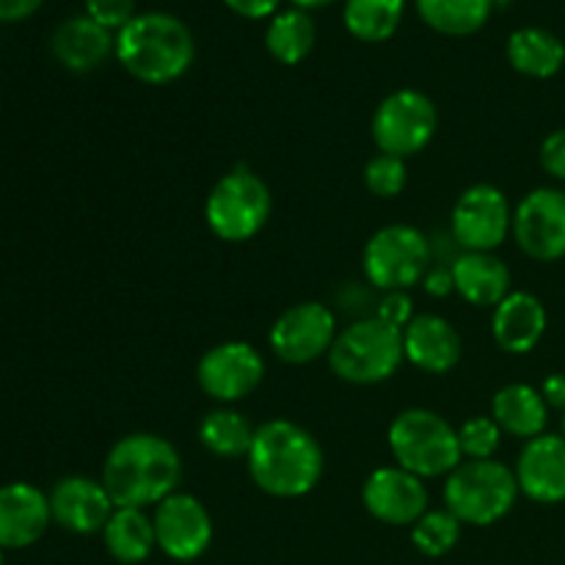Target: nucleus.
I'll return each mask as SVG.
<instances>
[{
	"mask_svg": "<svg viewBox=\"0 0 565 565\" xmlns=\"http://www.w3.org/2000/svg\"><path fill=\"white\" fill-rule=\"evenodd\" d=\"M461 527L463 524L452 516L447 508L441 511H428L417 524L412 527V544L417 546V552H423L425 557H445L456 550V544L461 541Z\"/></svg>",
	"mask_w": 565,
	"mask_h": 565,
	"instance_id": "nucleus-30",
	"label": "nucleus"
},
{
	"mask_svg": "<svg viewBox=\"0 0 565 565\" xmlns=\"http://www.w3.org/2000/svg\"><path fill=\"white\" fill-rule=\"evenodd\" d=\"M257 428L235 408H213L199 423L196 436L204 450L215 458H246Z\"/></svg>",
	"mask_w": 565,
	"mask_h": 565,
	"instance_id": "nucleus-26",
	"label": "nucleus"
},
{
	"mask_svg": "<svg viewBox=\"0 0 565 565\" xmlns=\"http://www.w3.org/2000/svg\"><path fill=\"white\" fill-rule=\"evenodd\" d=\"M47 497L53 522L75 535L103 533L116 511L103 480L83 478V475H70V478L58 480Z\"/></svg>",
	"mask_w": 565,
	"mask_h": 565,
	"instance_id": "nucleus-16",
	"label": "nucleus"
},
{
	"mask_svg": "<svg viewBox=\"0 0 565 565\" xmlns=\"http://www.w3.org/2000/svg\"><path fill=\"white\" fill-rule=\"evenodd\" d=\"M403 14H406V0H345L342 22L353 39L379 44L395 36Z\"/></svg>",
	"mask_w": 565,
	"mask_h": 565,
	"instance_id": "nucleus-29",
	"label": "nucleus"
},
{
	"mask_svg": "<svg viewBox=\"0 0 565 565\" xmlns=\"http://www.w3.org/2000/svg\"><path fill=\"white\" fill-rule=\"evenodd\" d=\"M116 61L121 70L147 86H169L180 81L196 61L193 33L180 17L166 11L136 14L116 33Z\"/></svg>",
	"mask_w": 565,
	"mask_h": 565,
	"instance_id": "nucleus-3",
	"label": "nucleus"
},
{
	"mask_svg": "<svg viewBox=\"0 0 565 565\" xmlns=\"http://www.w3.org/2000/svg\"><path fill=\"white\" fill-rule=\"evenodd\" d=\"M274 199L263 177L246 166H237L221 177L204 202V221L210 232L224 243H246L268 224Z\"/></svg>",
	"mask_w": 565,
	"mask_h": 565,
	"instance_id": "nucleus-7",
	"label": "nucleus"
},
{
	"mask_svg": "<svg viewBox=\"0 0 565 565\" xmlns=\"http://www.w3.org/2000/svg\"><path fill=\"white\" fill-rule=\"evenodd\" d=\"M86 17L105 31L119 33L136 17V0H86Z\"/></svg>",
	"mask_w": 565,
	"mask_h": 565,
	"instance_id": "nucleus-33",
	"label": "nucleus"
},
{
	"mask_svg": "<svg viewBox=\"0 0 565 565\" xmlns=\"http://www.w3.org/2000/svg\"><path fill=\"white\" fill-rule=\"evenodd\" d=\"M491 417L500 425L502 434L513 439H535L546 434L550 423V406H546L541 390L530 384H508L491 401Z\"/></svg>",
	"mask_w": 565,
	"mask_h": 565,
	"instance_id": "nucleus-23",
	"label": "nucleus"
},
{
	"mask_svg": "<svg viewBox=\"0 0 565 565\" xmlns=\"http://www.w3.org/2000/svg\"><path fill=\"white\" fill-rule=\"evenodd\" d=\"M513 210L505 193L489 182L467 188L456 199L450 213V235L461 252H489L500 248L511 235Z\"/></svg>",
	"mask_w": 565,
	"mask_h": 565,
	"instance_id": "nucleus-10",
	"label": "nucleus"
},
{
	"mask_svg": "<svg viewBox=\"0 0 565 565\" xmlns=\"http://www.w3.org/2000/svg\"><path fill=\"white\" fill-rule=\"evenodd\" d=\"M254 486L276 500H298L318 489L326 458L307 428L292 419H268L257 428L246 456Z\"/></svg>",
	"mask_w": 565,
	"mask_h": 565,
	"instance_id": "nucleus-2",
	"label": "nucleus"
},
{
	"mask_svg": "<svg viewBox=\"0 0 565 565\" xmlns=\"http://www.w3.org/2000/svg\"><path fill=\"white\" fill-rule=\"evenodd\" d=\"M541 395H544L546 406L557 408V412H565V375L555 373L541 384Z\"/></svg>",
	"mask_w": 565,
	"mask_h": 565,
	"instance_id": "nucleus-39",
	"label": "nucleus"
},
{
	"mask_svg": "<svg viewBox=\"0 0 565 565\" xmlns=\"http://www.w3.org/2000/svg\"><path fill=\"white\" fill-rule=\"evenodd\" d=\"M337 315L320 301H301L285 309L268 331V345L287 364H309L329 356L337 340Z\"/></svg>",
	"mask_w": 565,
	"mask_h": 565,
	"instance_id": "nucleus-12",
	"label": "nucleus"
},
{
	"mask_svg": "<svg viewBox=\"0 0 565 565\" xmlns=\"http://www.w3.org/2000/svg\"><path fill=\"white\" fill-rule=\"evenodd\" d=\"M456 292L472 307H500L511 296V270L497 254L461 252L452 263Z\"/></svg>",
	"mask_w": 565,
	"mask_h": 565,
	"instance_id": "nucleus-22",
	"label": "nucleus"
},
{
	"mask_svg": "<svg viewBox=\"0 0 565 565\" xmlns=\"http://www.w3.org/2000/svg\"><path fill=\"white\" fill-rule=\"evenodd\" d=\"M103 541L108 555L125 565L149 561V555L158 550L152 516L141 508H116L114 516L105 524Z\"/></svg>",
	"mask_w": 565,
	"mask_h": 565,
	"instance_id": "nucleus-25",
	"label": "nucleus"
},
{
	"mask_svg": "<svg viewBox=\"0 0 565 565\" xmlns=\"http://www.w3.org/2000/svg\"><path fill=\"white\" fill-rule=\"evenodd\" d=\"M390 452L397 467L417 478H447L461 463L458 428L430 408H406L390 425Z\"/></svg>",
	"mask_w": 565,
	"mask_h": 565,
	"instance_id": "nucleus-6",
	"label": "nucleus"
},
{
	"mask_svg": "<svg viewBox=\"0 0 565 565\" xmlns=\"http://www.w3.org/2000/svg\"><path fill=\"white\" fill-rule=\"evenodd\" d=\"M315 42H318V31H315L309 11L292 6V9H285L270 17V25L265 31V47H268V53L279 64H301L315 50Z\"/></svg>",
	"mask_w": 565,
	"mask_h": 565,
	"instance_id": "nucleus-27",
	"label": "nucleus"
},
{
	"mask_svg": "<svg viewBox=\"0 0 565 565\" xmlns=\"http://www.w3.org/2000/svg\"><path fill=\"white\" fill-rule=\"evenodd\" d=\"M403 353L406 362L428 375H447L458 367L463 353L461 334L447 318L434 312L414 315L403 329Z\"/></svg>",
	"mask_w": 565,
	"mask_h": 565,
	"instance_id": "nucleus-18",
	"label": "nucleus"
},
{
	"mask_svg": "<svg viewBox=\"0 0 565 565\" xmlns=\"http://www.w3.org/2000/svg\"><path fill=\"white\" fill-rule=\"evenodd\" d=\"M103 486L116 508L160 505L177 494L182 480V458L169 439L158 434H127L108 450L103 463Z\"/></svg>",
	"mask_w": 565,
	"mask_h": 565,
	"instance_id": "nucleus-1",
	"label": "nucleus"
},
{
	"mask_svg": "<svg viewBox=\"0 0 565 565\" xmlns=\"http://www.w3.org/2000/svg\"><path fill=\"white\" fill-rule=\"evenodd\" d=\"M561 428H563V434H561V436L565 439V412H563V419H561Z\"/></svg>",
	"mask_w": 565,
	"mask_h": 565,
	"instance_id": "nucleus-41",
	"label": "nucleus"
},
{
	"mask_svg": "<svg viewBox=\"0 0 565 565\" xmlns=\"http://www.w3.org/2000/svg\"><path fill=\"white\" fill-rule=\"evenodd\" d=\"M511 235L519 252L535 263L565 257V191L535 188L513 210Z\"/></svg>",
	"mask_w": 565,
	"mask_h": 565,
	"instance_id": "nucleus-13",
	"label": "nucleus"
},
{
	"mask_svg": "<svg viewBox=\"0 0 565 565\" xmlns=\"http://www.w3.org/2000/svg\"><path fill=\"white\" fill-rule=\"evenodd\" d=\"M0 565H6V555H3V550H0Z\"/></svg>",
	"mask_w": 565,
	"mask_h": 565,
	"instance_id": "nucleus-42",
	"label": "nucleus"
},
{
	"mask_svg": "<svg viewBox=\"0 0 565 565\" xmlns=\"http://www.w3.org/2000/svg\"><path fill=\"white\" fill-rule=\"evenodd\" d=\"M458 445L467 461H491L502 445V428L494 417H472L458 428Z\"/></svg>",
	"mask_w": 565,
	"mask_h": 565,
	"instance_id": "nucleus-32",
	"label": "nucleus"
},
{
	"mask_svg": "<svg viewBox=\"0 0 565 565\" xmlns=\"http://www.w3.org/2000/svg\"><path fill=\"white\" fill-rule=\"evenodd\" d=\"M116 36L105 31L92 17H70L53 33V55L64 70L75 75L99 70L114 55Z\"/></svg>",
	"mask_w": 565,
	"mask_h": 565,
	"instance_id": "nucleus-21",
	"label": "nucleus"
},
{
	"mask_svg": "<svg viewBox=\"0 0 565 565\" xmlns=\"http://www.w3.org/2000/svg\"><path fill=\"white\" fill-rule=\"evenodd\" d=\"M430 259V237L425 232L408 224L384 226L364 246V279L373 290L408 292L425 279Z\"/></svg>",
	"mask_w": 565,
	"mask_h": 565,
	"instance_id": "nucleus-8",
	"label": "nucleus"
},
{
	"mask_svg": "<svg viewBox=\"0 0 565 565\" xmlns=\"http://www.w3.org/2000/svg\"><path fill=\"white\" fill-rule=\"evenodd\" d=\"M508 64L524 77L550 81L565 66V44L546 28H519L508 36L505 44Z\"/></svg>",
	"mask_w": 565,
	"mask_h": 565,
	"instance_id": "nucleus-24",
	"label": "nucleus"
},
{
	"mask_svg": "<svg viewBox=\"0 0 565 565\" xmlns=\"http://www.w3.org/2000/svg\"><path fill=\"white\" fill-rule=\"evenodd\" d=\"M403 362H406L403 331L392 329L375 315L345 326L329 351L331 373L353 386H373L390 381Z\"/></svg>",
	"mask_w": 565,
	"mask_h": 565,
	"instance_id": "nucleus-5",
	"label": "nucleus"
},
{
	"mask_svg": "<svg viewBox=\"0 0 565 565\" xmlns=\"http://www.w3.org/2000/svg\"><path fill=\"white\" fill-rule=\"evenodd\" d=\"M292 6H296V9H303V11H309V9H323V6H329V3H337V0H290Z\"/></svg>",
	"mask_w": 565,
	"mask_h": 565,
	"instance_id": "nucleus-40",
	"label": "nucleus"
},
{
	"mask_svg": "<svg viewBox=\"0 0 565 565\" xmlns=\"http://www.w3.org/2000/svg\"><path fill=\"white\" fill-rule=\"evenodd\" d=\"M265 379V359L252 342H218L196 364V384L210 401L237 403L257 392Z\"/></svg>",
	"mask_w": 565,
	"mask_h": 565,
	"instance_id": "nucleus-11",
	"label": "nucleus"
},
{
	"mask_svg": "<svg viewBox=\"0 0 565 565\" xmlns=\"http://www.w3.org/2000/svg\"><path fill=\"white\" fill-rule=\"evenodd\" d=\"M423 287H425V292L434 298H445V296H450V292H456L452 265H434V268H428V274H425V279H423Z\"/></svg>",
	"mask_w": 565,
	"mask_h": 565,
	"instance_id": "nucleus-37",
	"label": "nucleus"
},
{
	"mask_svg": "<svg viewBox=\"0 0 565 565\" xmlns=\"http://www.w3.org/2000/svg\"><path fill=\"white\" fill-rule=\"evenodd\" d=\"M364 185H367V191L379 199L401 196L408 185L406 160L395 158V154L379 152L375 158L367 160V166H364Z\"/></svg>",
	"mask_w": 565,
	"mask_h": 565,
	"instance_id": "nucleus-31",
	"label": "nucleus"
},
{
	"mask_svg": "<svg viewBox=\"0 0 565 565\" xmlns=\"http://www.w3.org/2000/svg\"><path fill=\"white\" fill-rule=\"evenodd\" d=\"M44 0H0V22H20L36 14Z\"/></svg>",
	"mask_w": 565,
	"mask_h": 565,
	"instance_id": "nucleus-38",
	"label": "nucleus"
},
{
	"mask_svg": "<svg viewBox=\"0 0 565 565\" xmlns=\"http://www.w3.org/2000/svg\"><path fill=\"white\" fill-rule=\"evenodd\" d=\"M362 502L373 519L390 527H414L430 511L423 478L401 467H381L364 480Z\"/></svg>",
	"mask_w": 565,
	"mask_h": 565,
	"instance_id": "nucleus-15",
	"label": "nucleus"
},
{
	"mask_svg": "<svg viewBox=\"0 0 565 565\" xmlns=\"http://www.w3.org/2000/svg\"><path fill=\"white\" fill-rule=\"evenodd\" d=\"M516 472L502 461H461L445 480V508L461 524L491 527L513 511L519 500Z\"/></svg>",
	"mask_w": 565,
	"mask_h": 565,
	"instance_id": "nucleus-4",
	"label": "nucleus"
},
{
	"mask_svg": "<svg viewBox=\"0 0 565 565\" xmlns=\"http://www.w3.org/2000/svg\"><path fill=\"white\" fill-rule=\"evenodd\" d=\"M53 513L50 497L31 483L0 489V550H25L47 533Z\"/></svg>",
	"mask_w": 565,
	"mask_h": 565,
	"instance_id": "nucleus-19",
	"label": "nucleus"
},
{
	"mask_svg": "<svg viewBox=\"0 0 565 565\" xmlns=\"http://www.w3.org/2000/svg\"><path fill=\"white\" fill-rule=\"evenodd\" d=\"M375 318L384 320L386 326L392 329H406L408 323L414 320V307H412V298L408 292H384L375 307Z\"/></svg>",
	"mask_w": 565,
	"mask_h": 565,
	"instance_id": "nucleus-34",
	"label": "nucleus"
},
{
	"mask_svg": "<svg viewBox=\"0 0 565 565\" xmlns=\"http://www.w3.org/2000/svg\"><path fill=\"white\" fill-rule=\"evenodd\" d=\"M546 307L539 296L533 292H511L500 307H494V318H491V334L500 351L513 353V356H524V353L535 351L546 334Z\"/></svg>",
	"mask_w": 565,
	"mask_h": 565,
	"instance_id": "nucleus-20",
	"label": "nucleus"
},
{
	"mask_svg": "<svg viewBox=\"0 0 565 565\" xmlns=\"http://www.w3.org/2000/svg\"><path fill=\"white\" fill-rule=\"evenodd\" d=\"M539 160H541V169H544L552 180L565 182V127L550 132V136L544 138Z\"/></svg>",
	"mask_w": 565,
	"mask_h": 565,
	"instance_id": "nucleus-35",
	"label": "nucleus"
},
{
	"mask_svg": "<svg viewBox=\"0 0 565 565\" xmlns=\"http://www.w3.org/2000/svg\"><path fill=\"white\" fill-rule=\"evenodd\" d=\"M152 524L158 550L169 561L193 563L213 544V519H210V511L204 508L202 500L185 494V491H177V494L166 497L160 505H154Z\"/></svg>",
	"mask_w": 565,
	"mask_h": 565,
	"instance_id": "nucleus-14",
	"label": "nucleus"
},
{
	"mask_svg": "<svg viewBox=\"0 0 565 565\" xmlns=\"http://www.w3.org/2000/svg\"><path fill=\"white\" fill-rule=\"evenodd\" d=\"M494 0H417V14L430 31L472 36L489 22Z\"/></svg>",
	"mask_w": 565,
	"mask_h": 565,
	"instance_id": "nucleus-28",
	"label": "nucleus"
},
{
	"mask_svg": "<svg viewBox=\"0 0 565 565\" xmlns=\"http://www.w3.org/2000/svg\"><path fill=\"white\" fill-rule=\"evenodd\" d=\"M439 130V110L428 94L417 88H397L386 94L370 121V136L384 154L412 158L419 154Z\"/></svg>",
	"mask_w": 565,
	"mask_h": 565,
	"instance_id": "nucleus-9",
	"label": "nucleus"
},
{
	"mask_svg": "<svg viewBox=\"0 0 565 565\" xmlns=\"http://www.w3.org/2000/svg\"><path fill=\"white\" fill-rule=\"evenodd\" d=\"M224 6L243 20H268L279 14L281 0H224Z\"/></svg>",
	"mask_w": 565,
	"mask_h": 565,
	"instance_id": "nucleus-36",
	"label": "nucleus"
},
{
	"mask_svg": "<svg viewBox=\"0 0 565 565\" xmlns=\"http://www.w3.org/2000/svg\"><path fill=\"white\" fill-rule=\"evenodd\" d=\"M516 483L527 500L539 505L565 502V439L541 434L522 447L516 461Z\"/></svg>",
	"mask_w": 565,
	"mask_h": 565,
	"instance_id": "nucleus-17",
	"label": "nucleus"
}]
</instances>
